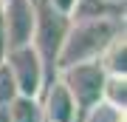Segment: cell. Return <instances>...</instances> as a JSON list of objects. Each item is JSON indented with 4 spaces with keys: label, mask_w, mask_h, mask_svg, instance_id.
I'll use <instances>...</instances> for the list:
<instances>
[{
    "label": "cell",
    "mask_w": 127,
    "mask_h": 122,
    "mask_svg": "<svg viewBox=\"0 0 127 122\" xmlns=\"http://www.w3.org/2000/svg\"><path fill=\"white\" fill-rule=\"evenodd\" d=\"M102 102H107L110 108H119V111L127 108V74H107L104 77Z\"/></svg>",
    "instance_id": "9"
},
{
    "label": "cell",
    "mask_w": 127,
    "mask_h": 122,
    "mask_svg": "<svg viewBox=\"0 0 127 122\" xmlns=\"http://www.w3.org/2000/svg\"><path fill=\"white\" fill-rule=\"evenodd\" d=\"M102 3H107V6H116V9H119V6L124 3V0H102Z\"/></svg>",
    "instance_id": "15"
},
{
    "label": "cell",
    "mask_w": 127,
    "mask_h": 122,
    "mask_svg": "<svg viewBox=\"0 0 127 122\" xmlns=\"http://www.w3.org/2000/svg\"><path fill=\"white\" fill-rule=\"evenodd\" d=\"M14 97H17V85H14L6 63H0V105H9Z\"/></svg>",
    "instance_id": "11"
},
{
    "label": "cell",
    "mask_w": 127,
    "mask_h": 122,
    "mask_svg": "<svg viewBox=\"0 0 127 122\" xmlns=\"http://www.w3.org/2000/svg\"><path fill=\"white\" fill-rule=\"evenodd\" d=\"M99 65L104 68V74H127V40H124V31H119L113 40L104 45V51L99 54Z\"/></svg>",
    "instance_id": "7"
},
{
    "label": "cell",
    "mask_w": 127,
    "mask_h": 122,
    "mask_svg": "<svg viewBox=\"0 0 127 122\" xmlns=\"http://www.w3.org/2000/svg\"><path fill=\"white\" fill-rule=\"evenodd\" d=\"M9 48L31 45L37 31V0H3Z\"/></svg>",
    "instance_id": "5"
},
{
    "label": "cell",
    "mask_w": 127,
    "mask_h": 122,
    "mask_svg": "<svg viewBox=\"0 0 127 122\" xmlns=\"http://www.w3.org/2000/svg\"><path fill=\"white\" fill-rule=\"evenodd\" d=\"M68 26H71L68 17L51 11L48 6H42L40 0H37V31H34V43L31 45L40 51L42 63L48 68V77L54 74V60H57V51H59V45L65 40Z\"/></svg>",
    "instance_id": "4"
},
{
    "label": "cell",
    "mask_w": 127,
    "mask_h": 122,
    "mask_svg": "<svg viewBox=\"0 0 127 122\" xmlns=\"http://www.w3.org/2000/svg\"><path fill=\"white\" fill-rule=\"evenodd\" d=\"M119 31H124V26L116 20V14H102V17H73L65 40L57 51L54 71H62L68 65L76 63H93L99 54Z\"/></svg>",
    "instance_id": "1"
},
{
    "label": "cell",
    "mask_w": 127,
    "mask_h": 122,
    "mask_svg": "<svg viewBox=\"0 0 127 122\" xmlns=\"http://www.w3.org/2000/svg\"><path fill=\"white\" fill-rule=\"evenodd\" d=\"M6 108H9L11 122H42V111H40V100L37 97H20L17 94Z\"/></svg>",
    "instance_id": "8"
},
{
    "label": "cell",
    "mask_w": 127,
    "mask_h": 122,
    "mask_svg": "<svg viewBox=\"0 0 127 122\" xmlns=\"http://www.w3.org/2000/svg\"><path fill=\"white\" fill-rule=\"evenodd\" d=\"M59 80L65 82V88L71 91L73 102H76L79 114H85L88 108H93L96 102H102V88H104V68L99 65V60L93 63H76L68 65L62 71H54Z\"/></svg>",
    "instance_id": "3"
},
{
    "label": "cell",
    "mask_w": 127,
    "mask_h": 122,
    "mask_svg": "<svg viewBox=\"0 0 127 122\" xmlns=\"http://www.w3.org/2000/svg\"><path fill=\"white\" fill-rule=\"evenodd\" d=\"M40 100V111H42V122H79V108L73 102L71 91L65 88V82L51 74L42 85V94L37 97Z\"/></svg>",
    "instance_id": "6"
},
{
    "label": "cell",
    "mask_w": 127,
    "mask_h": 122,
    "mask_svg": "<svg viewBox=\"0 0 127 122\" xmlns=\"http://www.w3.org/2000/svg\"><path fill=\"white\" fill-rule=\"evenodd\" d=\"M0 122H11V119H9V108H6V105H0Z\"/></svg>",
    "instance_id": "14"
},
{
    "label": "cell",
    "mask_w": 127,
    "mask_h": 122,
    "mask_svg": "<svg viewBox=\"0 0 127 122\" xmlns=\"http://www.w3.org/2000/svg\"><path fill=\"white\" fill-rule=\"evenodd\" d=\"M9 51V40H6V17H3V0H0V63L6 60Z\"/></svg>",
    "instance_id": "13"
},
{
    "label": "cell",
    "mask_w": 127,
    "mask_h": 122,
    "mask_svg": "<svg viewBox=\"0 0 127 122\" xmlns=\"http://www.w3.org/2000/svg\"><path fill=\"white\" fill-rule=\"evenodd\" d=\"M79 122H124V111L110 108L107 102H96L79 117Z\"/></svg>",
    "instance_id": "10"
},
{
    "label": "cell",
    "mask_w": 127,
    "mask_h": 122,
    "mask_svg": "<svg viewBox=\"0 0 127 122\" xmlns=\"http://www.w3.org/2000/svg\"><path fill=\"white\" fill-rule=\"evenodd\" d=\"M42 6H48L51 11H57V14H62V17H73V11H76V6H79V0H40Z\"/></svg>",
    "instance_id": "12"
},
{
    "label": "cell",
    "mask_w": 127,
    "mask_h": 122,
    "mask_svg": "<svg viewBox=\"0 0 127 122\" xmlns=\"http://www.w3.org/2000/svg\"><path fill=\"white\" fill-rule=\"evenodd\" d=\"M6 68H9L14 85H17L20 97H40L42 85L48 80V68L42 63L40 51L34 45H20V48H9L6 51Z\"/></svg>",
    "instance_id": "2"
}]
</instances>
